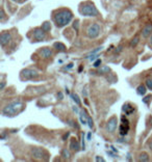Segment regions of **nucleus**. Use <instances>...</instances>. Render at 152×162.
I'll return each mask as SVG.
<instances>
[{
  "instance_id": "obj_9",
  "label": "nucleus",
  "mask_w": 152,
  "mask_h": 162,
  "mask_svg": "<svg viewBox=\"0 0 152 162\" xmlns=\"http://www.w3.org/2000/svg\"><path fill=\"white\" fill-rule=\"evenodd\" d=\"M117 124H118V120L115 116L111 118L110 120H108L107 124H106V129H107L108 132H114L117 129Z\"/></svg>"
},
{
  "instance_id": "obj_10",
  "label": "nucleus",
  "mask_w": 152,
  "mask_h": 162,
  "mask_svg": "<svg viewBox=\"0 0 152 162\" xmlns=\"http://www.w3.org/2000/svg\"><path fill=\"white\" fill-rule=\"evenodd\" d=\"M123 112L125 113V115H130L131 113L135 111V108H133V106L131 104H129V103H126V104L123 105V108H122Z\"/></svg>"
},
{
  "instance_id": "obj_15",
  "label": "nucleus",
  "mask_w": 152,
  "mask_h": 162,
  "mask_svg": "<svg viewBox=\"0 0 152 162\" xmlns=\"http://www.w3.org/2000/svg\"><path fill=\"white\" fill-rule=\"evenodd\" d=\"M54 48L59 51H66V46L63 43H54Z\"/></svg>"
},
{
  "instance_id": "obj_17",
  "label": "nucleus",
  "mask_w": 152,
  "mask_h": 162,
  "mask_svg": "<svg viewBox=\"0 0 152 162\" xmlns=\"http://www.w3.org/2000/svg\"><path fill=\"white\" fill-rule=\"evenodd\" d=\"M110 71V69L108 67H101L99 70H98V74H107Z\"/></svg>"
},
{
  "instance_id": "obj_5",
  "label": "nucleus",
  "mask_w": 152,
  "mask_h": 162,
  "mask_svg": "<svg viewBox=\"0 0 152 162\" xmlns=\"http://www.w3.org/2000/svg\"><path fill=\"white\" fill-rule=\"evenodd\" d=\"M31 155L32 157L37 159H43V160H47L48 159V153L43 149L40 148H34L31 150Z\"/></svg>"
},
{
  "instance_id": "obj_8",
  "label": "nucleus",
  "mask_w": 152,
  "mask_h": 162,
  "mask_svg": "<svg viewBox=\"0 0 152 162\" xmlns=\"http://www.w3.org/2000/svg\"><path fill=\"white\" fill-rule=\"evenodd\" d=\"M12 40V34L7 31L2 32L1 35H0V44H1L2 47H4L5 45L9 44Z\"/></svg>"
},
{
  "instance_id": "obj_24",
  "label": "nucleus",
  "mask_w": 152,
  "mask_h": 162,
  "mask_svg": "<svg viewBox=\"0 0 152 162\" xmlns=\"http://www.w3.org/2000/svg\"><path fill=\"white\" fill-rule=\"evenodd\" d=\"M100 65H101V60L100 59H97L95 62H94V67H95V68H99Z\"/></svg>"
},
{
  "instance_id": "obj_34",
  "label": "nucleus",
  "mask_w": 152,
  "mask_h": 162,
  "mask_svg": "<svg viewBox=\"0 0 152 162\" xmlns=\"http://www.w3.org/2000/svg\"><path fill=\"white\" fill-rule=\"evenodd\" d=\"M149 148H150L151 150H152V140L149 141Z\"/></svg>"
},
{
  "instance_id": "obj_25",
  "label": "nucleus",
  "mask_w": 152,
  "mask_h": 162,
  "mask_svg": "<svg viewBox=\"0 0 152 162\" xmlns=\"http://www.w3.org/2000/svg\"><path fill=\"white\" fill-rule=\"evenodd\" d=\"M88 123H89V127H90V128H93V121L91 120L90 116L88 118Z\"/></svg>"
},
{
  "instance_id": "obj_33",
  "label": "nucleus",
  "mask_w": 152,
  "mask_h": 162,
  "mask_svg": "<svg viewBox=\"0 0 152 162\" xmlns=\"http://www.w3.org/2000/svg\"><path fill=\"white\" fill-rule=\"evenodd\" d=\"M4 85H5V83H4V82H2L1 87H0V90H3V88H4Z\"/></svg>"
},
{
  "instance_id": "obj_36",
  "label": "nucleus",
  "mask_w": 152,
  "mask_h": 162,
  "mask_svg": "<svg viewBox=\"0 0 152 162\" xmlns=\"http://www.w3.org/2000/svg\"><path fill=\"white\" fill-rule=\"evenodd\" d=\"M13 1H18V2H23V0H13Z\"/></svg>"
},
{
  "instance_id": "obj_3",
  "label": "nucleus",
  "mask_w": 152,
  "mask_h": 162,
  "mask_svg": "<svg viewBox=\"0 0 152 162\" xmlns=\"http://www.w3.org/2000/svg\"><path fill=\"white\" fill-rule=\"evenodd\" d=\"M80 14L83 15V16H87V17H96L99 15V12L98 9H96L95 5L90 2H87V3L82 4L79 9Z\"/></svg>"
},
{
  "instance_id": "obj_12",
  "label": "nucleus",
  "mask_w": 152,
  "mask_h": 162,
  "mask_svg": "<svg viewBox=\"0 0 152 162\" xmlns=\"http://www.w3.org/2000/svg\"><path fill=\"white\" fill-rule=\"evenodd\" d=\"M40 54H41V56L44 58H49L52 55V51L49 49V48H43L41 51H40Z\"/></svg>"
},
{
  "instance_id": "obj_31",
  "label": "nucleus",
  "mask_w": 152,
  "mask_h": 162,
  "mask_svg": "<svg viewBox=\"0 0 152 162\" xmlns=\"http://www.w3.org/2000/svg\"><path fill=\"white\" fill-rule=\"evenodd\" d=\"M96 160H97V161H101V162H103V161H104L102 158H99V157H97V158H96Z\"/></svg>"
},
{
  "instance_id": "obj_26",
  "label": "nucleus",
  "mask_w": 152,
  "mask_h": 162,
  "mask_svg": "<svg viewBox=\"0 0 152 162\" xmlns=\"http://www.w3.org/2000/svg\"><path fill=\"white\" fill-rule=\"evenodd\" d=\"M151 98H152V97H150V96H148V97H146L145 99H144L143 101L146 103V104H148V103H149V101H151Z\"/></svg>"
},
{
  "instance_id": "obj_19",
  "label": "nucleus",
  "mask_w": 152,
  "mask_h": 162,
  "mask_svg": "<svg viewBox=\"0 0 152 162\" xmlns=\"http://www.w3.org/2000/svg\"><path fill=\"white\" fill-rule=\"evenodd\" d=\"M139 159H140V161H149V156L147 153H142Z\"/></svg>"
},
{
  "instance_id": "obj_22",
  "label": "nucleus",
  "mask_w": 152,
  "mask_h": 162,
  "mask_svg": "<svg viewBox=\"0 0 152 162\" xmlns=\"http://www.w3.org/2000/svg\"><path fill=\"white\" fill-rule=\"evenodd\" d=\"M138 43H139V37H135V39H133V40L130 42V46H131V47H136Z\"/></svg>"
},
{
  "instance_id": "obj_1",
  "label": "nucleus",
  "mask_w": 152,
  "mask_h": 162,
  "mask_svg": "<svg viewBox=\"0 0 152 162\" xmlns=\"http://www.w3.org/2000/svg\"><path fill=\"white\" fill-rule=\"evenodd\" d=\"M53 19H54V22L57 27H63L72 21L73 14L69 9H60V11L55 12Z\"/></svg>"
},
{
  "instance_id": "obj_4",
  "label": "nucleus",
  "mask_w": 152,
  "mask_h": 162,
  "mask_svg": "<svg viewBox=\"0 0 152 162\" xmlns=\"http://www.w3.org/2000/svg\"><path fill=\"white\" fill-rule=\"evenodd\" d=\"M100 34V25L93 23L87 30V35L90 39H96Z\"/></svg>"
},
{
  "instance_id": "obj_32",
  "label": "nucleus",
  "mask_w": 152,
  "mask_h": 162,
  "mask_svg": "<svg viewBox=\"0 0 152 162\" xmlns=\"http://www.w3.org/2000/svg\"><path fill=\"white\" fill-rule=\"evenodd\" d=\"M4 18V12H3V9H1V19H3Z\"/></svg>"
},
{
  "instance_id": "obj_37",
  "label": "nucleus",
  "mask_w": 152,
  "mask_h": 162,
  "mask_svg": "<svg viewBox=\"0 0 152 162\" xmlns=\"http://www.w3.org/2000/svg\"><path fill=\"white\" fill-rule=\"evenodd\" d=\"M91 138V133H89V135H88V139H90Z\"/></svg>"
},
{
  "instance_id": "obj_23",
  "label": "nucleus",
  "mask_w": 152,
  "mask_h": 162,
  "mask_svg": "<svg viewBox=\"0 0 152 162\" xmlns=\"http://www.w3.org/2000/svg\"><path fill=\"white\" fill-rule=\"evenodd\" d=\"M63 156H64L66 159H68V158H70V153L67 150H63Z\"/></svg>"
},
{
  "instance_id": "obj_30",
  "label": "nucleus",
  "mask_w": 152,
  "mask_h": 162,
  "mask_svg": "<svg viewBox=\"0 0 152 162\" xmlns=\"http://www.w3.org/2000/svg\"><path fill=\"white\" fill-rule=\"evenodd\" d=\"M121 51H122V47H118V50H116V52H121Z\"/></svg>"
},
{
  "instance_id": "obj_11",
  "label": "nucleus",
  "mask_w": 152,
  "mask_h": 162,
  "mask_svg": "<svg viewBox=\"0 0 152 162\" xmlns=\"http://www.w3.org/2000/svg\"><path fill=\"white\" fill-rule=\"evenodd\" d=\"M152 32V24H148L144 27V29L142 30V34H143L144 37H147L150 35V33Z\"/></svg>"
},
{
  "instance_id": "obj_7",
  "label": "nucleus",
  "mask_w": 152,
  "mask_h": 162,
  "mask_svg": "<svg viewBox=\"0 0 152 162\" xmlns=\"http://www.w3.org/2000/svg\"><path fill=\"white\" fill-rule=\"evenodd\" d=\"M34 37L37 42H41V40H44L45 37H46V31L43 30L42 28H35L34 30Z\"/></svg>"
},
{
  "instance_id": "obj_18",
  "label": "nucleus",
  "mask_w": 152,
  "mask_h": 162,
  "mask_svg": "<svg viewBox=\"0 0 152 162\" xmlns=\"http://www.w3.org/2000/svg\"><path fill=\"white\" fill-rule=\"evenodd\" d=\"M41 28H42L43 30H45V31H46V32H48L50 29H51V25H50L49 22H45V23L42 25Z\"/></svg>"
},
{
  "instance_id": "obj_14",
  "label": "nucleus",
  "mask_w": 152,
  "mask_h": 162,
  "mask_svg": "<svg viewBox=\"0 0 152 162\" xmlns=\"http://www.w3.org/2000/svg\"><path fill=\"white\" fill-rule=\"evenodd\" d=\"M70 149H72V150L74 151H78L80 149V146L79 143H78V141L76 140V139L73 138L72 140H71V143H70Z\"/></svg>"
},
{
  "instance_id": "obj_6",
  "label": "nucleus",
  "mask_w": 152,
  "mask_h": 162,
  "mask_svg": "<svg viewBox=\"0 0 152 162\" xmlns=\"http://www.w3.org/2000/svg\"><path fill=\"white\" fill-rule=\"evenodd\" d=\"M39 74L37 71L30 70V69H25L21 72V77L23 79H32V78H37Z\"/></svg>"
},
{
  "instance_id": "obj_35",
  "label": "nucleus",
  "mask_w": 152,
  "mask_h": 162,
  "mask_svg": "<svg viewBox=\"0 0 152 162\" xmlns=\"http://www.w3.org/2000/svg\"><path fill=\"white\" fill-rule=\"evenodd\" d=\"M68 136H69V133H67V134H65V136H64V139H66L68 137Z\"/></svg>"
},
{
  "instance_id": "obj_2",
  "label": "nucleus",
  "mask_w": 152,
  "mask_h": 162,
  "mask_svg": "<svg viewBox=\"0 0 152 162\" xmlns=\"http://www.w3.org/2000/svg\"><path fill=\"white\" fill-rule=\"evenodd\" d=\"M24 108V105L22 102H20V101H18V102H13L11 104L6 105L5 107L3 108V110H2V112H3V114H5L7 116H15L18 113H20L22 110H23Z\"/></svg>"
},
{
  "instance_id": "obj_38",
  "label": "nucleus",
  "mask_w": 152,
  "mask_h": 162,
  "mask_svg": "<svg viewBox=\"0 0 152 162\" xmlns=\"http://www.w3.org/2000/svg\"><path fill=\"white\" fill-rule=\"evenodd\" d=\"M150 43H151V45H152V37H151V39H150Z\"/></svg>"
},
{
  "instance_id": "obj_21",
  "label": "nucleus",
  "mask_w": 152,
  "mask_h": 162,
  "mask_svg": "<svg viewBox=\"0 0 152 162\" xmlns=\"http://www.w3.org/2000/svg\"><path fill=\"white\" fill-rule=\"evenodd\" d=\"M146 86L148 87L150 90H152V79H147L146 80Z\"/></svg>"
},
{
  "instance_id": "obj_29",
  "label": "nucleus",
  "mask_w": 152,
  "mask_h": 162,
  "mask_svg": "<svg viewBox=\"0 0 152 162\" xmlns=\"http://www.w3.org/2000/svg\"><path fill=\"white\" fill-rule=\"evenodd\" d=\"M57 97L60 98V100H62V99H63V93H60L59 95H57Z\"/></svg>"
},
{
  "instance_id": "obj_13",
  "label": "nucleus",
  "mask_w": 152,
  "mask_h": 162,
  "mask_svg": "<svg viewBox=\"0 0 152 162\" xmlns=\"http://www.w3.org/2000/svg\"><path fill=\"white\" fill-rule=\"evenodd\" d=\"M128 131H129V124H124L122 123L121 124V126H120V135H126V134L128 133Z\"/></svg>"
},
{
  "instance_id": "obj_28",
  "label": "nucleus",
  "mask_w": 152,
  "mask_h": 162,
  "mask_svg": "<svg viewBox=\"0 0 152 162\" xmlns=\"http://www.w3.org/2000/svg\"><path fill=\"white\" fill-rule=\"evenodd\" d=\"M73 26H74V28H76V30H78V21H75Z\"/></svg>"
},
{
  "instance_id": "obj_20",
  "label": "nucleus",
  "mask_w": 152,
  "mask_h": 162,
  "mask_svg": "<svg viewBox=\"0 0 152 162\" xmlns=\"http://www.w3.org/2000/svg\"><path fill=\"white\" fill-rule=\"evenodd\" d=\"M71 97H72L73 101H74V102H75L77 105H80V104H81V102H80V100H79V98H78V96H77V95L73 93V95H71Z\"/></svg>"
},
{
  "instance_id": "obj_27",
  "label": "nucleus",
  "mask_w": 152,
  "mask_h": 162,
  "mask_svg": "<svg viewBox=\"0 0 152 162\" xmlns=\"http://www.w3.org/2000/svg\"><path fill=\"white\" fill-rule=\"evenodd\" d=\"M121 121H122V123H124V124H129V122H128V120L127 118H125V116H122V118H121Z\"/></svg>"
},
{
  "instance_id": "obj_16",
  "label": "nucleus",
  "mask_w": 152,
  "mask_h": 162,
  "mask_svg": "<svg viewBox=\"0 0 152 162\" xmlns=\"http://www.w3.org/2000/svg\"><path fill=\"white\" fill-rule=\"evenodd\" d=\"M146 86L145 85H140L138 88H136V93H138V95H140V96H144L146 93Z\"/></svg>"
}]
</instances>
